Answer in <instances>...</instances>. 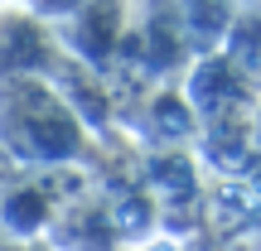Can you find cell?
<instances>
[{
    "label": "cell",
    "mask_w": 261,
    "mask_h": 251,
    "mask_svg": "<svg viewBox=\"0 0 261 251\" xmlns=\"http://www.w3.org/2000/svg\"><path fill=\"white\" fill-rule=\"evenodd\" d=\"M87 0H24V10L34 19H68L73 10H83Z\"/></svg>",
    "instance_id": "cell-2"
},
{
    "label": "cell",
    "mask_w": 261,
    "mask_h": 251,
    "mask_svg": "<svg viewBox=\"0 0 261 251\" xmlns=\"http://www.w3.org/2000/svg\"><path fill=\"white\" fill-rule=\"evenodd\" d=\"M0 111L5 116H24V130L5 135L10 155H29V159H63L77 145V126L68 116V106L58 102L48 87H39L34 77H0Z\"/></svg>",
    "instance_id": "cell-1"
}]
</instances>
